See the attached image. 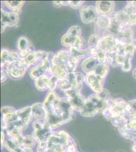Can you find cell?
<instances>
[{
  "label": "cell",
  "instance_id": "d4e9b609",
  "mask_svg": "<svg viewBox=\"0 0 136 152\" xmlns=\"http://www.w3.org/2000/svg\"><path fill=\"white\" fill-rule=\"evenodd\" d=\"M49 78L47 76H42L35 80V85L37 89L40 91H44L48 89V83Z\"/></svg>",
  "mask_w": 136,
  "mask_h": 152
},
{
  "label": "cell",
  "instance_id": "603a6c76",
  "mask_svg": "<svg viewBox=\"0 0 136 152\" xmlns=\"http://www.w3.org/2000/svg\"><path fill=\"white\" fill-rule=\"evenodd\" d=\"M25 2L24 1H4V3L8 9L19 14V11L23 7Z\"/></svg>",
  "mask_w": 136,
  "mask_h": 152
},
{
  "label": "cell",
  "instance_id": "3957f363",
  "mask_svg": "<svg viewBox=\"0 0 136 152\" xmlns=\"http://www.w3.org/2000/svg\"><path fill=\"white\" fill-rule=\"evenodd\" d=\"M61 43L65 47H75L79 49L85 50L86 42L81 37H76L65 33L61 38Z\"/></svg>",
  "mask_w": 136,
  "mask_h": 152
},
{
  "label": "cell",
  "instance_id": "6da1fadb",
  "mask_svg": "<svg viewBox=\"0 0 136 152\" xmlns=\"http://www.w3.org/2000/svg\"><path fill=\"white\" fill-rule=\"evenodd\" d=\"M73 111L74 110L71 107L67 98L61 97L57 99L54 113H57L62 118L64 124L72 120Z\"/></svg>",
  "mask_w": 136,
  "mask_h": 152
},
{
  "label": "cell",
  "instance_id": "ee69618b",
  "mask_svg": "<svg viewBox=\"0 0 136 152\" xmlns=\"http://www.w3.org/2000/svg\"><path fill=\"white\" fill-rule=\"evenodd\" d=\"M35 53L36 54L38 61H40L41 62H42L43 61L46 59L48 52L43 51V50H38L35 51Z\"/></svg>",
  "mask_w": 136,
  "mask_h": 152
},
{
  "label": "cell",
  "instance_id": "cb8c5ba5",
  "mask_svg": "<svg viewBox=\"0 0 136 152\" xmlns=\"http://www.w3.org/2000/svg\"><path fill=\"white\" fill-rule=\"evenodd\" d=\"M113 17L117 23L124 29L128 26V21L129 15L124 10L118 11L114 14Z\"/></svg>",
  "mask_w": 136,
  "mask_h": 152
},
{
  "label": "cell",
  "instance_id": "7bdbcfd3",
  "mask_svg": "<svg viewBox=\"0 0 136 152\" xmlns=\"http://www.w3.org/2000/svg\"><path fill=\"white\" fill-rule=\"evenodd\" d=\"M98 95V96L101 99L104 100L105 102H106L107 100L110 99V94L108 91L106 89H103V90L100 91L98 94H96Z\"/></svg>",
  "mask_w": 136,
  "mask_h": 152
},
{
  "label": "cell",
  "instance_id": "816d5d0a",
  "mask_svg": "<svg viewBox=\"0 0 136 152\" xmlns=\"http://www.w3.org/2000/svg\"><path fill=\"white\" fill-rule=\"evenodd\" d=\"M1 75V83H3L6 81L7 80V73H6V72L2 70Z\"/></svg>",
  "mask_w": 136,
  "mask_h": 152
},
{
  "label": "cell",
  "instance_id": "f6af8a7d",
  "mask_svg": "<svg viewBox=\"0 0 136 152\" xmlns=\"http://www.w3.org/2000/svg\"><path fill=\"white\" fill-rule=\"evenodd\" d=\"M131 60L132 58H127L126 59V61L124 62V64L122 66V71L124 72H128L131 71L132 69V64H131Z\"/></svg>",
  "mask_w": 136,
  "mask_h": 152
},
{
  "label": "cell",
  "instance_id": "ffe728a7",
  "mask_svg": "<svg viewBox=\"0 0 136 152\" xmlns=\"http://www.w3.org/2000/svg\"><path fill=\"white\" fill-rule=\"evenodd\" d=\"M134 36V31L130 28H125L122 29L118 37L115 39L121 40L125 43H131L133 41Z\"/></svg>",
  "mask_w": 136,
  "mask_h": 152
},
{
  "label": "cell",
  "instance_id": "6f0895ef",
  "mask_svg": "<svg viewBox=\"0 0 136 152\" xmlns=\"http://www.w3.org/2000/svg\"><path fill=\"white\" fill-rule=\"evenodd\" d=\"M6 26H4L3 24H1V33H3L4 31L5 30Z\"/></svg>",
  "mask_w": 136,
  "mask_h": 152
},
{
  "label": "cell",
  "instance_id": "d6a6232c",
  "mask_svg": "<svg viewBox=\"0 0 136 152\" xmlns=\"http://www.w3.org/2000/svg\"><path fill=\"white\" fill-rule=\"evenodd\" d=\"M136 47L132 42L126 44L124 46V56L127 58H132L136 52Z\"/></svg>",
  "mask_w": 136,
  "mask_h": 152
},
{
  "label": "cell",
  "instance_id": "9f6ffc18",
  "mask_svg": "<svg viewBox=\"0 0 136 152\" xmlns=\"http://www.w3.org/2000/svg\"><path fill=\"white\" fill-rule=\"evenodd\" d=\"M21 152H33L32 149L30 148H24Z\"/></svg>",
  "mask_w": 136,
  "mask_h": 152
},
{
  "label": "cell",
  "instance_id": "f1b7e54d",
  "mask_svg": "<svg viewBox=\"0 0 136 152\" xmlns=\"http://www.w3.org/2000/svg\"><path fill=\"white\" fill-rule=\"evenodd\" d=\"M96 21V24L99 28L106 30L108 28L110 24V17L99 16Z\"/></svg>",
  "mask_w": 136,
  "mask_h": 152
},
{
  "label": "cell",
  "instance_id": "c3c4849f",
  "mask_svg": "<svg viewBox=\"0 0 136 152\" xmlns=\"http://www.w3.org/2000/svg\"><path fill=\"white\" fill-rule=\"evenodd\" d=\"M136 24V11L133 12L129 16L128 21V26H134Z\"/></svg>",
  "mask_w": 136,
  "mask_h": 152
},
{
  "label": "cell",
  "instance_id": "f5cc1de1",
  "mask_svg": "<svg viewBox=\"0 0 136 152\" xmlns=\"http://www.w3.org/2000/svg\"><path fill=\"white\" fill-rule=\"evenodd\" d=\"M53 5L55 8H60L62 6L61 1H53Z\"/></svg>",
  "mask_w": 136,
  "mask_h": 152
},
{
  "label": "cell",
  "instance_id": "91938a15",
  "mask_svg": "<svg viewBox=\"0 0 136 152\" xmlns=\"http://www.w3.org/2000/svg\"></svg>",
  "mask_w": 136,
  "mask_h": 152
},
{
  "label": "cell",
  "instance_id": "44dd1931",
  "mask_svg": "<svg viewBox=\"0 0 136 152\" xmlns=\"http://www.w3.org/2000/svg\"><path fill=\"white\" fill-rule=\"evenodd\" d=\"M5 146L6 149L11 152H21L24 148L19 140L12 138L6 142Z\"/></svg>",
  "mask_w": 136,
  "mask_h": 152
},
{
  "label": "cell",
  "instance_id": "4fadbf2b",
  "mask_svg": "<svg viewBox=\"0 0 136 152\" xmlns=\"http://www.w3.org/2000/svg\"><path fill=\"white\" fill-rule=\"evenodd\" d=\"M59 99L57 94L54 91H50L47 95L44 102V106L47 113L51 114L55 112V105L57 99Z\"/></svg>",
  "mask_w": 136,
  "mask_h": 152
},
{
  "label": "cell",
  "instance_id": "52a82bcc",
  "mask_svg": "<svg viewBox=\"0 0 136 152\" xmlns=\"http://www.w3.org/2000/svg\"><path fill=\"white\" fill-rule=\"evenodd\" d=\"M104 81L93 74V72L88 73L85 76V82L91 90L96 94H98L103 89Z\"/></svg>",
  "mask_w": 136,
  "mask_h": 152
},
{
  "label": "cell",
  "instance_id": "bcb514c9",
  "mask_svg": "<svg viewBox=\"0 0 136 152\" xmlns=\"http://www.w3.org/2000/svg\"><path fill=\"white\" fill-rule=\"evenodd\" d=\"M85 2L83 1H70L69 6L73 9H78L82 7Z\"/></svg>",
  "mask_w": 136,
  "mask_h": 152
},
{
  "label": "cell",
  "instance_id": "277c9868",
  "mask_svg": "<svg viewBox=\"0 0 136 152\" xmlns=\"http://www.w3.org/2000/svg\"><path fill=\"white\" fill-rule=\"evenodd\" d=\"M80 16L82 23L90 24L95 22L99 16L96 8L93 6H83L79 9Z\"/></svg>",
  "mask_w": 136,
  "mask_h": 152
},
{
  "label": "cell",
  "instance_id": "d6986e66",
  "mask_svg": "<svg viewBox=\"0 0 136 152\" xmlns=\"http://www.w3.org/2000/svg\"><path fill=\"white\" fill-rule=\"evenodd\" d=\"M101 79L104 80L109 72V67L107 64H99L92 72Z\"/></svg>",
  "mask_w": 136,
  "mask_h": 152
},
{
  "label": "cell",
  "instance_id": "7dc6e473",
  "mask_svg": "<svg viewBox=\"0 0 136 152\" xmlns=\"http://www.w3.org/2000/svg\"><path fill=\"white\" fill-rule=\"evenodd\" d=\"M126 57L124 55H119L117 53L116 56V62L117 65L118 66H121L124 64V62L126 61Z\"/></svg>",
  "mask_w": 136,
  "mask_h": 152
},
{
  "label": "cell",
  "instance_id": "9a60e30c",
  "mask_svg": "<svg viewBox=\"0 0 136 152\" xmlns=\"http://www.w3.org/2000/svg\"><path fill=\"white\" fill-rule=\"evenodd\" d=\"M17 119L24 124L29 125L31 121V107H26L16 111Z\"/></svg>",
  "mask_w": 136,
  "mask_h": 152
},
{
  "label": "cell",
  "instance_id": "f907efd6",
  "mask_svg": "<svg viewBox=\"0 0 136 152\" xmlns=\"http://www.w3.org/2000/svg\"><path fill=\"white\" fill-rule=\"evenodd\" d=\"M33 127L34 129V130H38L41 129L43 127V124H42L40 121L36 120L33 122Z\"/></svg>",
  "mask_w": 136,
  "mask_h": 152
},
{
  "label": "cell",
  "instance_id": "9c48e42d",
  "mask_svg": "<svg viewBox=\"0 0 136 152\" xmlns=\"http://www.w3.org/2000/svg\"><path fill=\"white\" fill-rule=\"evenodd\" d=\"M19 17L18 14L15 12H7L1 10V22L6 27H13L18 23Z\"/></svg>",
  "mask_w": 136,
  "mask_h": 152
},
{
  "label": "cell",
  "instance_id": "83f0119b",
  "mask_svg": "<svg viewBox=\"0 0 136 152\" xmlns=\"http://www.w3.org/2000/svg\"><path fill=\"white\" fill-rule=\"evenodd\" d=\"M79 60V59L72 57L71 56V58L70 59V60L66 63V64L64 66L65 69L67 71L68 73H73L75 71L78 64Z\"/></svg>",
  "mask_w": 136,
  "mask_h": 152
},
{
  "label": "cell",
  "instance_id": "8d00e7d4",
  "mask_svg": "<svg viewBox=\"0 0 136 152\" xmlns=\"http://www.w3.org/2000/svg\"><path fill=\"white\" fill-rule=\"evenodd\" d=\"M126 44L117 39H115L116 52L119 55H124V46Z\"/></svg>",
  "mask_w": 136,
  "mask_h": 152
},
{
  "label": "cell",
  "instance_id": "8992f818",
  "mask_svg": "<svg viewBox=\"0 0 136 152\" xmlns=\"http://www.w3.org/2000/svg\"><path fill=\"white\" fill-rule=\"evenodd\" d=\"M98 48L103 50L107 54L115 52V38L111 35H104L102 38H100Z\"/></svg>",
  "mask_w": 136,
  "mask_h": 152
},
{
  "label": "cell",
  "instance_id": "db71d44e",
  "mask_svg": "<svg viewBox=\"0 0 136 152\" xmlns=\"http://www.w3.org/2000/svg\"><path fill=\"white\" fill-rule=\"evenodd\" d=\"M61 3L62 4V6L69 5H70V1H61Z\"/></svg>",
  "mask_w": 136,
  "mask_h": 152
},
{
  "label": "cell",
  "instance_id": "ba28073f",
  "mask_svg": "<svg viewBox=\"0 0 136 152\" xmlns=\"http://www.w3.org/2000/svg\"><path fill=\"white\" fill-rule=\"evenodd\" d=\"M96 8L100 16L109 17L113 13L115 2L112 1H96Z\"/></svg>",
  "mask_w": 136,
  "mask_h": 152
},
{
  "label": "cell",
  "instance_id": "4316f807",
  "mask_svg": "<svg viewBox=\"0 0 136 152\" xmlns=\"http://www.w3.org/2000/svg\"><path fill=\"white\" fill-rule=\"evenodd\" d=\"M69 52L71 56L80 59L81 57L87 56L88 54L90 53V49H79L75 47H71L70 48Z\"/></svg>",
  "mask_w": 136,
  "mask_h": 152
},
{
  "label": "cell",
  "instance_id": "e0dca14e",
  "mask_svg": "<svg viewBox=\"0 0 136 152\" xmlns=\"http://www.w3.org/2000/svg\"><path fill=\"white\" fill-rule=\"evenodd\" d=\"M49 73L51 75L55 76L59 81L65 79L67 78L69 73L64 67L62 66L51 64L50 66Z\"/></svg>",
  "mask_w": 136,
  "mask_h": 152
},
{
  "label": "cell",
  "instance_id": "e575fe53",
  "mask_svg": "<svg viewBox=\"0 0 136 152\" xmlns=\"http://www.w3.org/2000/svg\"><path fill=\"white\" fill-rule=\"evenodd\" d=\"M100 39V36L98 34H93L90 37L87 44L88 46L90 48V49L96 48L98 47Z\"/></svg>",
  "mask_w": 136,
  "mask_h": 152
},
{
  "label": "cell",
  "instance_id": "484cf974",
  "mask_svg": "<svg viewBox=\"0 0 136 152\" xmlns=\"http://www.w3.org/2000/svg\"><path fill=\"white\" fill-rule=\"evenodd\" d=\"M13 128L7 129V134L12 139L19 140L21 142V140L23 137L22 135V130L14 125H13Z\"/></svg>",
  "mask_w": 136,
  "mask_h": 152
},
{
  "label": "cell",
  "instance_id": "ab89813d",
  "mask_svg": "<svg viewBox=\"0 0 136 152\" xmlns=\"http://www.w3.org/2000/svg\"><path fill=\"white\" fill-rule=\"evenodd\" d=\"M67 33L76 37H81L82 34L81 28L78 26H73L69 28Z\"/></svg>",
  "mask_w": 136,
  "mask_h": 152
},
{
  "label": "cell",
  "instance_id": "1f68e13d",
  "mask_svg": "<svg viewBox=\"0 0 136 152\" xmlns=\"http://www.w3.org/2000/svg\"><path fill=\"white\" fill-rule=\"evenodd\" d=\"M22 61L28 67L29 66L35 64L38 61V58L35 51L29 54L28 56L22 59Z\"/></svg>",
  "mask_w": 136,
  "mask_h": 152
},
{
  "label": "cell",
  "instance_id": "7a4b0ae2",
  "mask_svg": "<svg viewBox=\"0 0 136 152\" xmlns=\"http://www.w3.org/2000/svg\"><path fill=\"white\" fill-rule=\"evenodd\" d=\"M27 68L23 61H16L8 64L6 72L7 75L12 79L19 80L24 76Z\"/></svg>",
  "mask_w": 136,
  "mask_h": 152
},
{
  "label": "cell",
  "instance_id": "836d02e7",
  "mask_svg": "<svg viewBox=\"0 0 136 152\" xmlns=\"http://www.w3.org/2000/svg\"><path fill=\"white\" fill-rule=\"evenodd\" d=\"M31 45L29 40L24 37H21L17 41V47L19 51L26 50Z\"/></svg>",
  "mask_w": 136,
  "mask_h": 152
},
{
  "label": "cell",
  "instance_id": "74e56055",
  "mask_svg": "<svg viewBox=\"0 0 136 152\" xmlns=\"http://www.w3.org/2000/svg\"><path fill=\"white\" fill-rule=\"evenodd\" d=\"M58 82L59 80L57 79V78L55 76L51 75L50 78H49L48 83V89H49L51 91H54L55 88L57 87Z\"/></svg>",
  "mask_w": 136,
  "mask_h": 152
},
{
  "label": "cell",
  "instance_id": "5bb4252c",
  "mask_svg": "<svg viewBox=\"0 0 136 152\" xmlns=\"http://www.w3.org/2000/svg\"><path fill=\"white\" fill-rule=\"evenodd\" d=\"M32 115L37 120L45 119L47 111L44 104L41 103H36L31 107Z\"/></svg>",
  "mask_w": 136,
  "mask_h": 152
},
{
  "label": "cell",
  "instance_id": "60d3db41",
  "mask_svg": "<svg viewBox=\"0 0 136 152\" xmlns=\"http://www.w3.org/2000/svg\"><path fill=\"white\" fill-rule=\"evenodd\" d=\"M20 61H22V59L21 58L18 53H17L16 51L10 52L8 60V64H10L11 62Z\"/></svg>",
  "mask_w": 136,
  "mask_h": 152
},
{
  "label": "cell",
  "instance_id": "680465c9",
  "mask_svg": "<svg viewBox=\"0 0 136 152\" xmlns=\"http://www.w3.org/2000/svg\"><path fill=\"white\" fill-rule=\"evenodd\" d=\"M133 43V44L135 46L136 48V40H133V41L132 42Z\"/></svg>",
  "mask_w": 136,
  "mask_h": 152
},
{
  "label": "cell",
  "instance_id": "30bf717a",
  "mask_svg": "<svg viewBox=\"0 0 136 152\" xmlns=\"http://www.w3.org/2000/svg\"><path fill=\"white\" fill-rule=\"evenodd\" d=\"M52 128L49 124L45 122L41 129L34 130L33 137L38 142H47L52 135Z\"/></svg>",
  "mask_w": 136,
  "mask_h": 152
},
{
  "label": "cell",
  "instance_id": "b9f144b4",
  "mask_svg": "<svg viewBox=\"0 0 136 152\" xmlns=\"http://www.w3.org/2000/svg\"><path fill=\"white\" fill-rule=\"evenodd\" d=\"M117 55L116 52L113 53L107 54V62L110 64L112 67H118L116 62V56Z\"/></svg>",
  "mask_w": 136,
  "mask_h": 152
},
{
  "label": "cell",
  "instance_id": "8fae6325",
  "mask_svg": "<svg viewBox=\"0 0 136 152\" xmlns=\"http://www.w3.org/2000/svg\"><path fill=\"white\" fill-rule=\"evenodd\" d=\"M99 112L96 105L87 98L85 100L82 110L80 112L81 115L86 117H93Z\"/></svg>",
  "mask_w": 136,
  "mask_h": 152
},
{
  "label": "cell",
  "instance_id": "7c38bea8",
  "mask_svg": "<svg viewBox=\"0 0 136 152\" xmlns=\"http://www.w3.org/2000/svg\"><path fill=\"white\" fill-rule=\"evenodd\" d=\"M71 58V55L69 51L61 50L55 54L52 61V64L62 66L64 67L66 63Z\"/></svg>",
  "mask_w": 136,
  "mask_h": 152
},
{
  "label": "cell",
  "instance_id": "7402d4cb",
  "mask_svg": "<svg viewBox=\"0 0 136 152\" xmlns=\"http://www.w3.org/2000/svg\"><path fill=\"white\" fill-rule=\"evenodd\" d=\"M91 56L96 59L99 64H106L107 62V53L103 50L98 48L90 49Z\"/></svg>",
  "mask_w": 136,
  "mask_h": 152
},
{
  "label": "cell",
  "instance_id": "4dcf8cb0",
  "mask_svg": "<svg viewBox=\"0 0 136 152\" xmlns=\"http://www.w3.org/2000/svg\"><path fill=\"white\" fill-rule=\"evenodd\" d=\"M83 84H78L74 86H72L67 90L65 91V94L67 99H70L74 96L80 93Z\"/></svg>",
  "mask_w": 136,
  "mask_h": 152
},
{
  "label": "cell",
  "instance_id": "5b68a950",
  "mask_svg": "<svg viewBox=\"0 0 136 152\" xmlns=\"http://www.w3.org/2000/svg\"><path fill=\"white\" fill-rule=\"evenodd\" d=\"M51 64V63L46 59L30 70L29 77L32 79L36 80L42 76H45L49 72Z\"/></svg>",
  "mask_w": 136,
  "mask_h": 152
},
{
  "label": "cell",
  "instance_id": "d590c367",
  "mask_svg": "<svg viewBox=\"0 0 136 152\" xmlns=\"http://www.w3.org/2000/svg\"><path fill=\"white\" fill-rule=\"evenodd\" d=\"M10 52L6 49H3L1 52V66L3 67L8 63Z\"/></svg>",
  "mask_w": 136,
  "mask_h": 152
},
{
  "label": "cell",
  "instance_id": "ac0fdd59",
  "mask_svg": "<svg viewBox=\"0 0 136 152\" xmlns=\"http://www.w3.org/2000/svg\"><path fill=\"white\" fill-rule=\"evenodd\" d=\"M99 64V63L96 59L93 56H90L83 61L81 64V69L85 73L87 74L92 72L96 65Z\"/></svg>",
  "mask_w": 136,
  "mask_h": 152
},
{
  "label": "cell",
  "instance_id": "2e32d148",
  "mask_svg": "<svg viewBox=\"0 0 136 152\" xmlns=\"http://www.w3.org/2000/svg\"><path fill=\"white\" fill-rule=\"evenodd\" d=\"M68 99H69V102L73 110L79 112L82 110L86 100L85 96L80 93L72 98Z\"/></svg>",
  "mask_w": 136,
  "mask_h": 152
},
{
  "label": "cell",
  "instance_id": "f35d334b",
  "mask_svg": "<svg viewBox=\"0 0 136 152\" xmlns=\"http://www.w3.org/2000/svg\"><path fill=\"white\" fill-rule=\"evenodd\" d=\"M57 87L60 89L65 92L68 89L71 88L72 87V85H71V83H70V82L66 78L65 79L59 81L58 84H57Z\"/></svg>",
  "mask_w": 136,
  "mask_h": 152
},
{
  "label": "cell",
  "instance_id": "681fc988",
  "mask_svg": "<svg viewBox=\"0 0 136 152\" xmlns=\"http://www.w3.org/2000/svg\"><path fill=\"white\" fill-rule=\"evenodd\" d=\"M13 111H16L15 109H14V107H10V106L3 107L1 109V112L2 115L6 113L13 112Z\"/></svg>",
  "mask_w": 136,
  "mask_h": 152
},
{
  "label": "cell",
  "instance_id": "11a10c76",
  "mask_svg": "<svg viewBox=\"0 0 136 152\" xmlns=\"http://www.w3.org/2000/svg\"><path fill=\"white\" fill-rule=\"evenodd\" d=\"M4 138H5V136H4V132L2 131L1 132V144H2V148L4 142Z\"/></svg>",
  "mask_w": 136,
  "mask_h": 152
},
{
  "label": "cell",
  "instance_id": "f546056e",
  "mask_svg": "<svg viewBox=\"0 0 136 152\" xmlns=\"http://www.w3.org/2000/svg\"><path fill=\"white\" fill-rule=\"evenodd\" d=\"M36 143V140L33 136L26 135L23 137L21 140V143L24 148H30L32 149L34 147Z\"/></svg>",
  "mask_w": 136,
  "mask_h": 152
}]
</instances>
